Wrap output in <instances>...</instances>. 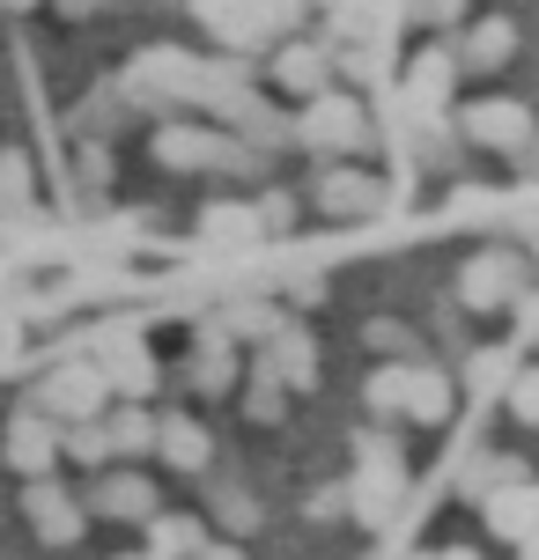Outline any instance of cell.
Returning <instances> with one entry per match:
<instances>
[{"label":"cell","instance_id":"6da1fadb","mask_svg":"<svg viewBox=\"0 0 539 560\" xmlns=\"http://www.w3.org/2000/svg\"><path fill=\"white\" fill-rule=\"evenodd\" d=\"M377 420H414V428H444L451 420V376L436 362H385L363 384Z\"/></svg>","mask_w":539,"mask_h":560},{"label":"cell","instance_id":"7a4b0ae2","mask_svg":"<svg viewBox=\"0 0 539 560\" xmlns=\"http://www.w3.org/2000/svg\"><path fill=\"white\" fill-rule=\"evenodd\" d=\"M199 23H207V37L222 45V52H259V45H274L288 30H296V15H303V0H185Z\"/></svg>","mask_w":539,"mask_h":560},{"label":"cell","instance_id":"3957f363","mask_svg":"<svg viewBox=\"0 0 539 560\" xmlns=\"http://www.w3.org/2000/svg\"><path fill=\"white\" fill-rule=\"evenodd\" d=\"M399 502H406V472H399V450L363 443V465H355V487H347V509H355V524L363 532H392L399 524Z\"/></svg>","mask_w":539,"mask_h":560},{"label":"cell","instance_id":"277c9868","mask_svg":"<svg viewBox=\"0 0 539 560\" xmlns=\"http://www.w3.org/2000/svg\"><path fill=\"white\" fill-rule=\"evenodd\" d=\"M156 163L163 170H244L252 177L266 155L229 133H207V126H156Z\"/></svg>","mask_w":539,"mask_h":560},{"label":"cell","instance_id":"5b68a950","mask_svg":"<svg viewBox=\"0 0 539 560\" xmlns=\"http://www.w3.org/2000/svg\"><path fill=\"white\" fill-rule=\"evenodd\" d=\"M104 369L96 362H59L37 392H30V413H45V420H59V428H82V420H96L104 413Z\"/></svg>","mask_w":539,"mask_h":560},{"label":"cell","instance_id":"8992f818","mask_svg":"<svg viewBox=\"0 0 539 560\" xmlns=\"http://www.w3.org/2000/svg\"><path fill=\"white\" fill-rule=\"evenodd\" d=\"M525 288H532V273H525V258L517 252H473L466 266H458V303L466 310H517L525 303Z\"/></svg>","mask_w":539,"mask_h":560},{"label":"cell","instance_id":"52a82bcc","mask_svg":"<svg viewBox=\"0 0 539 560\" xmlns=\"http://www.w3.org/2000/svg\"><path fill=\"white\" fill-rule=\"evenodd\" d=\"M296 140L325 148V155H355V148H369V118L355 96H311V112L296 118Z\"/></svg>","mask_w":539,"mask_h":560},{"label":"cell","instance_id":"ba28073f","mask_svg":"<svg viewBox=\"0 0 539 560\" xmlns=\"http://www.w3.org/2000/svg\"><path fill=\"white\" fill-rule=\"evenodd\" d=\"M458 133L473 140V148L517 155V148H532V112L511 104V96H481V104H466V112H458Z\"/></svg>","mask_w":539,"mask_h":560},{"label":"cell","instance_id":"9c48e42d","mask_svg":"<svg viewBox=\"0 0 539 560\" xmlns=\"http://www.w3.org/2000/svg\"><path fill=\"white\" fill-rule=\"evenodd\" d=\"M0 465H15V472L37 487V479L59 465V420H45V413H30V406H23V413L0 428Z\"/></svg>","mask_w":539,"mask_h":560},{"label":"cell","instance_id":"30bf717a","mask_svg":"<svg viewBox=\"0 0 539 560\" xmlns=\"http://www.w3.org/2000/svg\"><path fill=\"white\" fill-rule=\"evenodd\" d=\"M451 89H458V52H414L399 96H406V112L422 118V126H436V118L451 112Z\"/></svg>","mask_w":539,"mask_h":560},{"label":"cell","instance_id":"8fae6325","mask_svg":"<svg viewBox=\"0 0 539 560\" xmlns=\"http://www.w3.org/2000/svg\"><path fill=\"white\" fill-rule=\"evenodd\" d=\"M96 369H104V392H118V406L156 392V354L141 347V332H118L96 347Z\"/></svg>","mask_w":539,"mask_h":560},{"label":"cell","instance_id":"7c38bea8","mask_svg":"<svg viewBox=\"0 0 539 560\" xmlns=\"http://www.w3.org/2000/svg\"><path fill=\"white\" fill-rule=\"evenodd\" d=\"M23 516H30V532L45 538V546H74V538L89 532L82 524V502L67 494V487H53V479H37L23 494Z\"/></svg>","mask_w":539,"mask_h":560},{"label":"cell","instance_id":"4fadbf2b","mask_svg":"<svg viewBox=\"0 0 539 560\" xmlns=\"http://www.w3.org/2000/svg\"><path fill=\"white\" fill-rule=\"evenodd\" d=\"M259 376H274L282 392H311V384H318V347H311V332L282 325V332L266 339V354H259Z\"/></svg>","mask_w":539,"mask_h":560},{"label":"cell","instance_id":"5bb4252c","mask_svg":"<svg viewBox=\"0 0 539 560\" xmlns=\"http://www.w3.org/2000/svg\"><path fill=\"white\" fill-rule=\"evenodd\" d=\"M89 509L112 516V524H156V487H148L141 472H96Z\"/></svg>","mask_w":539,"mask_h":560},{"label":"cell","instance_id":"9a60e30c","mask_svg":"<svg viewBox=\"0 0 539 560\" xmlns=\"http://www.w3.org/2000/svg\"><path fill=\"white\" fill-rule=\"evenodd\" d=\"M481 516H488V532H495V538L525 546V538L539 532V479H511L503 494H488V502H481Z\"/></svg>","mask_w":539,"mask_h":560},{"label":"cell","instance_id":"2e32d148","mask_svg":"<svg viewBox=\"0 0 539 560\" xmlns=\"http://www.w3.org/2000/svg\"><path fill=\"white\" fill-rule=\"evenodd\" d=\"M511 52H517V23L511 15H481L466 30V45H458V74H495V67H511Z\"/></svg>","mask_w":539,"mask_h":560},{"label":"cell","instance_id":"e0dca14e","mask_svg":"<svg viewBox=\"0 0 539 560\" xmlns=\"http://www.w3.org/2000/svg\"><path fill=\"white\" fill-rule=\"evenodd\" d=\"M274 82H282L288 96H325V82H333V52H325V45H303V37H288L282 52H274Z\"/></svg>","mask_w":539,"mask_h":560},{"label":"cell","instance_id":"ac0fdd59","mask_svg":"<svg viewBox=\"0 0 539 560\" xmlns=\"http://www.w3.org/2000/svg\"><path fill=\"white\" fill-rule=\"evenodd\" d=\"M156 457H171L177 472H207L215 443H207V428H199L193 413H163L156 420Z\"/></svg>","mask_w":539,"mask_h":560},{"label":"cell","instance_id":"d6986e66","mask_svg":"<svg viewBox=\"0 0 539 560\" xmlns=\"http://www.w3.org/2000/svg\"><path fill=\"white\" fill-rule=\"evenodd\" d=\"M318 207H325V214H377V207H385V185H377L369 170H325V177H318Z\"/></svg>","mask_w":539,"mask_h":560},{"label":"cell","instance_id":"ffe728a7","mask_svg":"<svg viewBox=\"0 0 539 560\" xmlns=\"http://www.w3.org/2000/svg\"><path fill=\"white\" fill-rule=\"evenodd\" d=\"M104 443H112V457H148L156 450V413L148 406H112L104 413Z\"/></svg>","mask_w":539,"mask_h":560},{"label":"cell","instance_id":"44dd1931","mask_svg":"<svg viewBox=\"0 0 539 560\" xmlns=\"http://www.w3.org/2000/svg\"><path fill=\"white\" fill-rule=\"evenodd\" d=\"M148 553H156V560H199V553H207L199 516H156V524H148Z\"/></svg>","mask_w":539,"mask_h":560},{"label":"cell","instance_id":"7402d4cb","mask_svg":"<svg viewBox=\"0 0 539 560\" xmlns=\"http://www.w3.org/2000/svg\"><path fill=\"white\" fill-rule=\"evenodd\" d=\"M199 236H207V244H215V252H229V244H237V252H244V244H252L259 236V207H207V214H199Z\"/></svg>","mask_w":539,"mask_h":560},{"label":"cell","instance_id":"603a6c76","mask_svg":"<svg viewBox=\"0 0 539 560\" xmlns=\"http://www.w3.org/2000/svg\"><path fill=\"white\" fill-rule=\"evenodd\" d=\"M59 457H67V465H96V472H112V443H104V420L59 428Z\"/></svg>","mask_w":539,"mask_h":560},{"label":"cell","instance_id":"cb8c5ba5","mask_svg":"<svg viewBox=\"0 0 539 560\" xmlns=\"http://www.w3.org/2000/svg\"><path fill=\"white\" fill-rule=\"evenodd\" d=\"M222 332L229 339H274V332H282V310H274V303H229L222 310Z\"/></svg>","mask_w":539,"mask_h":560},{"label":"cell","instance_id":"d4e9b609","mask_svg":"<svg viewBox=\"0 0 539 560\" xmlns=\"http://www.w3.org/2000/svg\"><path fill=\"white\" fill-rule=\"evenodd\" d=\"M511 479H525V472H517V457H481V465H473V472L458 479V487H466L473 502H488V494H503Z\"/></svg>","mask_w":539,"mask_h":560},{"label":"cell","instance_id":"484cf974","mask_svg":"<svg viewBox=\"0 0 539 560\" xmlns=\"http://www.w3.org/2000/svg\"><path fill=\"white\" fill-rule=\"evenodd\" d=\"M215 524H222V532H259V502L252 494H244V487H215Z\"/></svg>","mask_w":539,"mask_h":560},{"label":"cell","instance_id":"4316f807","mask_svg":"<svg viewBox=\"0 0 539 560\" xmlns=\"http://www.w3.org/2000/svg\"><path fill=\"white\" fill-rule=\"evenodd\" d=\"M369 347H377V354H385V362H422V354H414V347H422V339L406 332V325H399V317H377V325H369Z\"/></svg>","mask_w":539,"mask_h":560},{"label":"cell","instance_id":"83f0119b","mask_svg":"<svg viewBox=\"0 0 539 560\" xmlns=\"http://www.w3.org/2000/svg\"><path fill=\"white\" fill-rule=\"evenodd\" d=\"M511 376H517V362H511V347H488L481 362L466 369V384H473V392H495V384H503V392H511Z\"/></svg>","mask_w":539,"mask_h":560},{"label":"cell","instance_id":"f1b7e54d","mask_svg":"<svg viewBox=\"0 0 539 560\" xmlns=\"http://www.w3.org/2000/svg\"><path fill=\"white\" fill-rule=\"evenodd\" d=\"M503 406H511V420L539 428V369H517V376H511V392H503Z\"/></svg>","mask_w":539,"mask_h":560},{"label":"cell","instance_id":"f546056e","mask_svg":"<svg viewBox=\"0 0 539 560\" xmlns=\"http://www.w3.org/2000/svg\"><path fill=\"white\" fill-rule=\"evenodd\" d=\"M244 413H252V420H266V428H274V420L288 413V392H282V384H274V376H252V392H244Z\"/></svg>","mask_w":539,"mask_h":560},{"label":"cell","instance_id":"4dcf8cb0","mask_svg":"<svg viewBox=\"0 0 539 560\" xmlns=\"http://www.w3.org/2000/svg\"><path fill=\"white\" fill-rule=\"evenodd\" d=\"M288 222H296V199H288V192L259 199V229H288Z\"/></svg>","mask_w":539,"mask_h":560},{"label":"cell","instance_id":"1f68e13d","mask_svg":"<svg viewBox=\"0 0 539 560\" xmlns=\"http://www.w3.org/2000/svg\"><path fill=\"white\" fill-rule=\"evenodd\" d=\"M414 15H422V23H458L466 0H414Z\"/></svg>","mask_w":539,"mask_h":560},{"label":"cell","instance_id":"d6a6232c","mask_svg":"<svg viewBox=\"0 0 539 560\" xmlns=\"http://www.w3.org/2000/svg\"><path fill=\"white\" fill-rule=\"evenodd\" d=\"M517 325H525V347H532V339H539V295H525V303H517Z\"/></svg>","mask_w":539,"mask_h":560},{"label":"cell","instance_id":"836d02e7","mask_svg":"<svg viewBox=\"0 0 539 560\" xmlns=\"http://www.w3.org/2000/svg\"><path fill=\"white\" fill-rule=\"evenodd\" d=\"M59 15H96V8H104V0H53Z\"/></svg>","mask_w":539,"mask_h":560},{"label":"cell","instance_id":"e575fe53","mask_svg":"<svg viewBox=\"0 0 539 560\" xmlns=\"http://www.w3.org/2000/svg\"><path fill=\"white\" fill-rule=\"evenodd\" d=\"M199 560H244V546H215V538H207V553Z\"/></svg>","mask_w":539,"mask_h":560},{"label":"cell","instance_id":"d590c367","mask_svg":"<svg viewBox=\"0 0 539 560\" xmlns=\"http://www.w3.org/2000/svg\"><path fill=\"white\" fill-rule=\"evenodd\" d=\"M517 560H539V532H532V538H525V546H517Z\"/></svg>","mask_w":539,"mask_h":560},{"label":"cell","instance_id":"8d00e7d4","mask_svg":"<svg viewBox=\"0 0 539 560\" xmlns=\"http://www.w3.org/2000/svg\"><path fill=\"white\" fill-rule=\"evenodd\" d=\"M436 560H481V553H466V546H451V553H436Z\"/></svg>","mask_w":539,"mask_h":560},{"label":"cell","instance_id":"74e56055","mask_svg":"<svg viewBox=\"0 0 539 560\" xmlns=\"http://www.w3.org/2000/svg\"><path fill=\"white\" fill-rule=\"evenodd\" d=\"M8 8H30V0H8Z\"/></svg>","mask_w":539,"mask_h":560},{"label":"cell","instance_id":"f35d334b","mask_svg":"<svg viewBox=\"0 0 539 560\" xmlns=\"http://www.w3.org/2000/svg\"><path fill=\"white\" fill-rule=\"evenodd\" d=\"M134 560H156V553H134Z\"/></svg>","mask_w":539,"mask_h":560},{"label":"cell","instance_id":"ab89813d","mask_svg":"<svg viewBox=\"0 0 539 560\" xmlns=\"http://www.w3.org/2000/svg\"><path fill=\"white\" fill-rule=\"evenodd\" d=\"M428 560H436V553H428Z\"/></svg>","mask_w":539,"mask_h":560}]
</instances>
